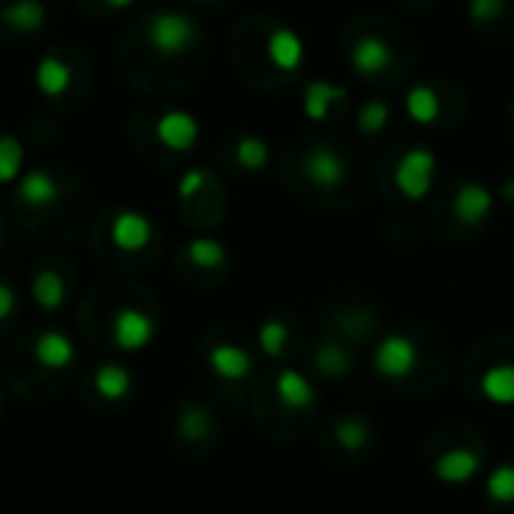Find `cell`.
<instances>
[{"instance_id":"6da1fadb","label":"cell","mask_w":514,"mask_h":514,"mask_svg":"<svg viewBox=\"0 0 514 514\" xmlns=\"http://www.w3.org/2000/svg\"><path fill=\"white\" fill-rule=\"evenodd\" d=\"M148 46L160 58H181L199 43V25L181 10H160L148 19Z\"/></svg>"},{"instance_id":"7a4b0ae2","label":"cell","mask_w":514,"mask_h":514,"mask_svg":"<svg viewBox=\"0 0 514 514\" xmlns=\"http://www.w3.org/2000/svg\"><path fill=\"white\" fill-rule=\"evenodd\" d=\"M421 349L406 331H391L373 346V370L388 382H403L415 373Z\"/></svg>"},{"instance_id":"3957f363","label":"cell","mask_w":514,"mask_h":514,"mask_svg":"<svg viewBox=\"0 0 514 514\" xmlns=\"http://www.w3.org/2000/svg\"><path fill=\"white\" fill-rule=\"evenodd\" d=\"M433 178H436V154L427 148H412L400 157L397 169H394V184L400 190L403 199L409 202H421L430 196L433 190Z\"/></svg>"},{"instance_id":"277c9868","label":"cell","mask_w":514,"mask_h":514,"mask_svg":"<svg viewBox=\"0 0 514 514\" xmlns=\"http://www.w3.org/2000/svg\"><path fill=\"white\" fill-rule=\"evenodd\" d=\"M157 319L142 307H121L112 319V343L121 352H142L157 340Z\"/></svg>"},{"instance_id":"5b68a950","label":"cell","mask_w":514,"mask_h":514,"mask_svg":"<svg viewBox=\"0 0 514 514\" xmlns=\"http://www.w3.org/2000/svg\"><path fill=\"white\" fill-rule=\"evenodd\" d=\"M154 133H157V142L175 154H184V151H193L199 136H202V127L196 121L193 112L187 109H166L157 124H154Z\"/></svg>"},{"instance_id":"8992f818","label":"cell","mask_w":514,"mask_h":514,"mask_svg":"<svg viewBox=\"0 0 514 514\" xmlns=\"http://www.w3.org/2000/svg\"><path fill=\"white\" fill-rule=\"evenodd\" d=\"M304 178L319 187V190H337L346 178H349V166L340 157V151L328 148V145H316L307 151L304 163H301Z\"/></svg>"},{"instance_id":"52a82bcc","label":"cell","mask_w":514,"mask_h":514,"mask_svg":"<svg viewBox=\"0 0 514 514\" xmlns=\"http://www.w3.org/2000/svg\"><path fill=\"white\" fill-rule=\"evenodd\" d=\"M391 61H394V49L379 34H364L349 49V64H352L355 76H361V79L382 76L391 67Z\"/></svg>"},{"instance_id":"ba28073f","label":"cell","mask_w":514,"mask_h":514,"mask_svg":"<svg viewBox=\"0 0 514 514\" xmlns=\"http://www.w3.org/2000/svg\"><path fill=\"white\" fill-rule=\"evenodd\" d=\"M310 367L322 379H343L355 370V352L349 340L325 337V340H316V346L310 349Z\"/></svg>"},{"instance_id":"9c48e42d","label":"cell","mask_w":514,"mask_h":514,"mask_svg":"<svg viewBox=\"0 0 514 514\" xmlns=\"http://www.w3.org/2000/svg\"><path fill=\"white\" fill-rule=\"evenodd\" d=\"M451 214L460 226H481L493 214V193L478 181H463L451 199Z\"/></svg>"},{"instance_id":"30bf717a","label":"cell","mask_w":514,"mask_h":514,"mask_svg":"<svg viewBox=\"0 0 514 514\" xmlns=\"http://www.w3.org/2000/svg\"><path fill=\"white\" fill-rule=\"evenodd\" d=\"M112 241H115V247L124 250V253H139V250H145V247L154 241V223H151V217L142 214V211H133V208L121 211V214L112 220Z\"/></svg>"},{"instance_id":"8fae6325","label":"cell","mask_w":514,"mask_h":514,"mask_svg":"<svg viewBox=\"0 0 514 514\" xmlns=\"http://www.w3.org/2000/svg\"><path fill=\"white\" fill-rule=\"evenodd\" d=\"M433 475L442 481V484H466L478 475L481 469V454L472 451L469 445H457V448H448L442 451L436 460H433Z\"/></svg>"},{"instance_id":"7c38bea8","label":"cell","mask_w":514,"mask_h":514,"mask_svg":"<svg viewBox=\"0 0 514 514\" xmlns=\"http://www.w3.org/2000/svg\"><path fill=\"white\" fill-rule=\"evenodd\" d=\"M274 397L283 409L289 412H307L316 406V388L313 382L301 373V370H280L277 379H274Z\"/></svg>"},{"instance_id":"4fadbf2b","label":"cell","mask_w":514,"mask_h":514,"mask_svg":"<svg viewBox=\"0 0 514 514\" xmlns=\"http://www.w3.org/2000/svg\"><path fill=\"white\" fill-rule=\"evenodd\" d=\"M34 358L40 367L46 370H67L73 361H76V343L70 334L58 331V328H49L37 337L34 343Z\"/></svg>"},{"instance_id":"5bb4252c","label":"cell","mask_w":514,"mask_h":514,"mask_svg":"<svg viewBox=\"0 0 514 514\" xmlns=\"http://www.w3.org/2000/svg\"><path fill=\"white\" fill-rule=\"evenodd\" d=\"M64 196L58 178L46 169H31L19 178V202L28 208H52Z\"/></svg>"},{"instance_id":"9a60e30c","label":"cell","mask_w":514,"mask_h":514,"mask_svg":"<svg viewBox=\"0 0 514 514\" xmlns=\"http://www.w3.org/2000/svg\"><path fill=\"white\" fill-rule=\"evenodd\" d=\"M208 367L214 370V376L226 382H241L253 373V355L244 346L220 343L208 352Z\"/></svg>"},{"instance_id":"2e32d148","label":"cell","mask_w":514,"mask_h":514,"mask_svg":"<svg viewBox=\"0 0 514 514\" xmlns=\"http://www.w3.org/2000/svg\"><path fill=\"white\" fill-rule=\"evenodd\" d=\"M265 52H268V61L283 73H295L304 64V40L292 28H274L268 34Z\"/></svg>"},{"instance_id":"e0dca14e","label":"cell","mask_w":514,"mask_h":514,"mask_svg":"<svg viewBox=\"0 0 514 514\" xmlns=\"http://www.w3.org/2000/svg\"><path fill=\"white\" fill-rule=\"evenodd\" d=\"M34 82H37V91L49 100H58L70 91L73 85V70L67 61H61L58 55H43L37 61V70H34Z\"/></svg>"},{"instance_id":"ac0fdd59","label":"cell","mask_w":514,"mask_h":514,"mask_svg":"<svg viewBox=\"0 0 514 514\" xmlns=\"http://www.w3.org/2000/svg\"><path fill=\"white\" fill-rule=\"evenodd\" d=\"M46 7L43 0H13V4L0 7V22L19 34H37L46 28Z\"/></svg>"},{"instance_id":"d6986e66","label":"cell","mask_w":514,"mask_h":514,"mask_svg":"<svg viewBox=\"0 0 514 514\" xmlns=\"http://www.w3.org/2000/svg\"><path fill=\"white\" fill-rule=\"evenodd\" d=\"M478 391L493 406H514V364L502 361L481 373Z\"/></svg>"},{"instance_id":"ffe728a7","label":"cell","mask_w":514,"mask_h":514,"mask_svg":"<svg viewBox=\"0 0 514 514\" xmlns=\"http://www.w3.org/2000/svg\"><path fill=\"white\" fill-rule=\"evenodd\" d=\"M346 100V88L334 85V82H310L304 88V115L319 124V121H328L331 115V106L334 103H343Z\"/></svg>"},{"instance_id":"44dd1931","label":"cell","mask_w":514,"mask_h":514,"mask_svg":"<svg viewBox=\"0 0 514 514\" xmlns=\"http://www.w3.org/2000/svg\"><path fill=\"white\" fill-rule=\"evenodd\" d=\"M31 298H34V304H37L40 310H46V313L61 310L64 301H67V280H64L58 271L43 268V271H37L34 280H31Z\"/></svg>"},{"instance_id":"7402d4cb","label":"cell","mask_w":514,"mask_h":514,"mask_svg":"<svg viewBox=\"0 0 514 514\" xmlns=\"http://www.w3.org/2000/svg\"><path fill=\"white\" fill-rule=\"evenodd\" d=\"M94 385H97L100 397H106V400L118 403V400H127V397L133 394L136 379H133V373H130V367H127V364L109 361V364H103V367L97 370Z\"/></svg>"},{"instance_id":"603a6c76","label":"cell","mask_w":514,"mask_h":514,"mask_svg":"<svg viewBox=\"0 0 514 514\" xmlns=\"http://www.w3.org/2000/svg\"><path fill=\"white\" fill-rule=\"evenodd\" d=\"M403 109H406V115H409L412 124L430 127V124H436V118L442 112V100H439V94L430 85H412L409 94H406Z\"/></svg>"},{"instance_id":"cb8c5ba5","label":"cell","mask_w":514,"mask_h":514,"mask_svg":"<svg viewBox=\"0 0 514 514\" xmlns=\"http://www.w3.org/2000/svg\"><path fill=\"white\" fill-rule=\"evenodd\" d=\"M331 439L343 451H364L373 442V427L367 424L364 415H340V421L334 424Z\"/></svg>"},{"instance_id":"d4e9b609","label":"cell","mask_w":514,"mask_h":514,"mask_svg":"<svg viewBox=\"0 0 514 514\" xmlns=\"http://www.w3.org/2000/svg\"><path fill=\"white\" fill-rule=\"evenodd\" d=\"M484 496L496 508H511L514 505V463H499L496 469L487 472Z\"/></svg>"},{"instance_id":"484cf974","label":"cell","mask_w":514,"mask_h":514,"mask_svg":"<svg viewBox=\"0 0 514 514\" xmlns=\"http://www.w3.org/2000/svg\"><path fill=\"white\" fill-rule=\"evenodd\" d=\"M25 145L13 133H0V184H13L22 178Z\"/></svg>"},{"instance_id":"4316f807","label":"cell","mask_w":514,"mask_h":514,"mask_svg":"<svg viewBox=\"0 0 514 514\" xmlns=\"http://www.w3.org/2000/svg\"><path fill=\"white\" fill-rule=\"evenodd\" d=\"M187 259L196 265V268H205V271H217L229 262V250L217 241V238H193L187 244Z\"/></svg>"},{"instance_id":"83f0119b","label":"cell","mask_w":514,"mask_h":514,"mask_svg":"<svg viewBox=\"0 0 514 514\" xmlns=\"http://www.w3.org/2000/svg\"><path fill=\"white\" fill-rule=\"evenodd\" d=\"M235 160L244 172H265L271 160V148L262 136H241L235 145Z\"/></svg>"},{"instance_id":"f1b7e54d","label":"cell","mask_w":514,"mask_h":514,"mask_svg":"<svg viewBox=\"0 0 514 514\" xmlns=\"http://www.w3.org/2000/svg\"><path fill=\"white\" fill-rule=\"evenodd\" d=\"M289 340H292L289 322H283V319H268V322H262V328H259V346H262V352H265L268 358L286 355Z\"/></svg>"},{"instance_id":"f546056e","label":"cell","mask_w":514,"mask_h":514,"mask_svg":"<svg viewBox=\"0 0 514 514\" xmlns=\"http://www.w3.org/2000/svg\"><path fill=\"white\" fill-rule=\"evenodd\" d=\"M388 121H391V109H388V103H382V100H370V103H364V106L358 109V118H355L358 133H364V136H376V133H382V130L388 127Z\"/></svg>"},{"instance_id":"4dcf8cb0","label":"cell","mask_w":514,"mask_h":514,"mask_svg":"<svg viewBox=\"0 0 514 514\" xmlns=\"http://www.w3.org/2000/svg\"><path fill=\"white\" fill-rule=\"evenodd\" d=\"M373 328H376V319H373V313H367L364 307H349V310L343 313V325H340V331L346 334V340H349V343H361V340H367V337L373 334Z\"/></svg>"},{"instance_id":"1f68e13d","label":"cell","mask_w":514,"mask_h":514,"mask_svg":"<svg viewBox=\"0 0 514 514\" xmlns=\"http://www.w3.org/2000/svg\"><path fill=\"white\" fill-rule=\"evenodd\" d=\"M181 430H184V436H190V439H205L208 430H211V412L202 409V406H190V409L184 412V418H181Z\"/></svg>"},{"instance_id":"d6a6232c","label":"cell","mask_w":514,"mask_h":514,"mask_svg":"<svg viewBox=\"0 0 514 514\" xmlns=\"http://www.w3.org/2000/svg\"><path fill=\"white\" fill-rule=\"evenodd\" d=\"M508 7V0H469V19L478 25L496 22Z\"/></svg>"},{"instance_id":"836d02e7","label":"cell","mask_w":514,"mask_h":514,"mask_svg":"<svg viewBox=\"0 0 514 514\" xmlns=\"http://www.w3.org/2000/svg\"><path fill=\"white\" fill-rule=\"evenodd\" d=\"M208 172L205 169H190V172H184L181 175V181H178V199L181 202H190V199H196L205 187H208Z\"/></svg>"},{"instance_id":"e575fe53","label":"cell","mask_w":514,"mask_h":514,"mask_svg":"<svg viewBox=\"0 0 514 514\" xmlns=\"http://www.w3.org/2000/svg\"><path fill=\"white\" fill-rule=\"evenodd\" d=\"M16 307H19V295H16V289H13L7 280H0V322L13 319Z\"/></svg>"},{"instance_id":"d590c367","label":"cell","mask_w":514,"mask_h":514,"mask_svg":"<svg viewBox=\"0 0 514 514\" xmlns=\"http://www.w3.org/2000/svg\"><path fill=\"white\" fill-rule=\"evenodd\" d=\"M499 199H502V202H508V205H514V175H511V178H505V181L499 184Z\"/></svg>"},{"instance_id":"8d00e7d4","label":"cell","mask_w":514,"mask_h":514,"mask_svg":"<svg viewBox=\"0 0 514 514\" xmlns=\"http://www.w3.org/2000/svg\"><path fill=\"white\" fill-rule=\"evenodd\" d=\"M103 4L112 10H130V7H136V0H103Z\"/></svg>"}]
</instances>
